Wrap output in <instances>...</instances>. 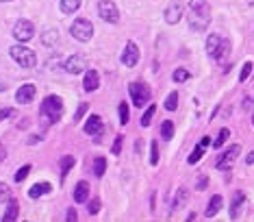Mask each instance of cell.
<instances>
[{
	"label": "cell",
	"instance_id": "obj_1",
	"mask_svg": "<svg viewBox=\"0 0 254 222\" xmlns=\"http://www.w3.org/2000/svg\"><path fill=\"white\" fill-rule=\"evenodd\" d=\"M211 22V7L207 0H189L187 7V24L191 31L202 33Z\"/></svg>",
	"mask_w": 254,
	"mask_h": 222
},
{
	"label": "cell",
	"instance_id": "obj_2",
	"mask_svg": "<svg viewBox=\"0 0 254 222\" xmlns=\"http://www.w3.org/2000/svg\"><path fill=\"white\" fill-rule=\"evenodd\" d=\"M207 53L213 61H224L230 53V40L219 33H211L207 37Z\"/></svg>",
	"mask_w": 254,
	"mask_h": 222
},
{
	"label": "cell",
	"instance_id": "obj_3",
	"mask_svg": "<svg viewBox=\"0 0 254 222\" xmlns=\"http://www.w3.org/2000/svg\"><path fill=\"white\" fill-rule=\"evenodd\" d=\"M9 55H11V59H13L15 63L20 65V68L31 70V68H35V65H37V55L33 53L31 48L22 46V44H18V46H11L9 48Z\"/></svg>",
	"mask_w": 254,
	"mask_h": 222
},
{
	"label": "cell",
	"instance_id": "obj_4",
	"mask_svg": "<svg viewBox=\"0 0 254 222\" xmlns=\"http://www.w3.org/2000/svg\"><path fill=\"white\" fill-rule=\"evenodd\" d=\"M40 113L46 118L48 122H59L63 115V101L59 96H46L42 103Z\"/></svg>",
	"mask_w": 254,
	"mask_h": 222
},
{
	"label": "cell",
	"instance_id": "obj_5",
	"mask_svg": "<svg viewBox=\"0 0 254 222\" xmlns=\"http://www.w3.org/2000/svg\"><path fill=\"white\" fill-rule=\"evenodd\" d=\"M70 33H72V37H74L76 42L85 44V42H89L91 35H93V24H91L89 20H85V18H79V20L72 22Z\"/></svg>",
	"mask_w": 254,
	"mask_h": 222
},
{
	"label": "cell",
	"instance_id": "obj_6",
	"mask_svg": "<svg viewBox=\"0 0 254 222\" xmlns=\"http://www.w3.org/2000/svg\"><path fill=\"white\" fill-rule=\"evenodd\" d=\"M128 94L132 98V107H143L148 101H150V87L143 81H135L128 85Z\"/></svg>",
	"mask_w": 254,
	"mask_h": 222
},
{
	"label": "cell",
	"instance_id": "obj_7",
	"mask_svg": "<svg viewBox=\"0 0 254 222\" xmlns=\"http://www.w3.org/2000/svg\"><path fill=\"white\" fill-rule=\"evenodd\" d=\"M35 35V24L31 20H18L13 24V37L18 42H29Z\"/></svg>",
	"mask_w": 254,
	"mask_h": 222
},
{
	"label": "cell",
	"instance_id": "obj_8",
	"mask_svg": "<svg viewBox=\"0 0 254 222\" xmlns=\"http://www.w3.org/2000/svg\"><path fill=\"white\" fill-rule=\"evenodd\" d=\"M98 15L104 22H109V24H115L120 20V9L115 7V2H111V0H100L98 2Z\"/></svg>",
	"mask_w": 254,
	"mask_h": 222
},
{
	"label": "cell",
	"instance_id": "obj_9",
	"mask_svg": "<svg viewBox=\"0 0 254 222\" xmlns=\"http://www.w3.org/2000/svg\"><path fill=\"white\" fill-rule=\"evenodd\" d=\"M185 15V4L180 2V0H174V2H169L168 7L163 11V18L168 24H178L180 18Z\"/></svg>",
	"mask_w": 254,
	"mask_h": 222
},
{
	"label": "cell",
	"instance_id": "obj_10",
	"mask_svg": "<svg viewBox=\"0 0 254 222\" xmlns=\"http://www.w3.org/2000/svg\"><path fill=\"white\" fill-rule=\"evenodd\" d=\"M239 155H241V146H239V144L230 146L228 151H226L222 157L217 159V164H215V166H217V170H230V168H233V164L237 162V157H239Z\"/></svg>",
	"mask_w": 254,
	"mask_h": 222
},
{
	"label": "cell",
	"instance_id": "obj_11",
	"mask_svg": "<svg viewBox=\"0 0 254 222\" xmlns=\"http://www.w3.org/2000/svg\"><path fill=\"white\" fill-rule=\"evenodd\" d=\"M139 57H141V53H139V46H137L135 42H128L124 46V53H122V63L126 65V68H135L137 63H139Z\"/></svg>",
	"mask_w": 254,
	"mask_h": 222
},
{
	"label": "cell",
	"instance_id": "obj_12",
	"mask_svg": "<svg viewBox=\"0 0 254 222\" xmlns=\"http://www.w3.org/2000/svg\"><path fill=\"white\" fill-rule=\"evenodd\" d=\"M63 70L70 72V74H81V72H85L87 70L85 55H72V57H68L63 63Z\"/></svg>",
	"mask_w": 254,
	"mask_h": 222
},
{
	"label": "cell",
	"instance_id": "obj_13",
	"mask_svg": "<svg viewBox=\"0 0 254 222\" xmlns=\"http://www.w3.org/2000/svg\"><path fill=\"white\" fill-rule=\"evenodd\" d=\"M83 131H85L87 135L96 137L93 142H98V137L104 133V122H102V118H100V115H89L87 122H85V126H83Z\"/></svg>",
	"mask_w": 254,
	"mask_h": 222
},
{
	"label": "cell",
	"instance_id": "obj_14",
	"mask_svg": "<svg viewBox=\"0 0 254 222\" xmlns=\"http://www.w3.org/2000/svg\"><path fill=\"white\" fill-rule=\"evenodd\" d=\"M35 94H37V87L33 85V83H24V85L15 92V101H18L20 105H29V103H33Z\"/></svg>",
	"mask_w": 254,
	"mask_h": 222
},
{
	"label": "cell",
	"instance_id": "obj_15",
	"mask_svg": "<svg viewBox=\"0 0 254 222\" xmlns=\"http://www.w3.org/2000/svg\"><path fill=\"white\" fill-rule=\"evenodd\" d=\"M98 85H100V76H98L96 70H85V76H83V87L85 92H96Z\"/></svg>",
	"mask_w": 254,
	"mask_h": 222
},
{
	"label": "cell",
	"instance_id": "obj_16",
	"mask_svg": "<svg viewBox=\"0 0 254 222\" xmlns=\"http://www.w3.org/2000/svg\"><path fill=\"white\" fill-rule=\"evenodd\" d=\"M222 205H224L222 194H215V196H211V201H209V205H207V212H204V216H207V218H213V216H217V212H219V209H222Z\"/></svg>",
	"mask_w": 254,
	"mask_h": 222
},
{
	"label": "cell",
	"instance_id": "obj_17",
	"mask_svg": "<svg viewBox=\"0 0 254 222\" xmlns=\"http://www.w3.org/2000/svg\"><path fill=\"white\" fill-rule=\"evenodd\" d=\"M89 198V183L87 181H79L74 187V201L76 203H87Z\"/></svg>",
	"mask_w": 254,
	"mask_h": 222
},
{
	"label": "cell",
	"instance_id": "obj_18",
	"mask_svg": "<svg viewBox=\"0 0 254 222\" xmlns=\"http://www.w3.org/2000/svg\"><path fill=\"white\" fill-rule=\"evenodd\" d=\"M18 214H20L18 201H15V198H9V207H7V212H4L2 220H4V222H13V220H18Z\"/></svg>",
	"mask_w": 254,
	"mask_h": 222
},
{
	"label": "cell",
	"instance_id": "obj_19",
	"mask_svg": "<svg viewBox=\"0 0 254 222\" xmlns=\"http://www.w3.org/2000/svg\"><path fill=\"white\" fill-rule=\"evenodd\" d=\"M50 190H52L50 183H35V185L29 190V196L31 198H40V196H43V194H48Z\"/></svg>",
	"mask_w": 254,
	"mask_h": 222
},
{
	"label": "cell",
	"instance_id": "obj_20",
	"mask_svg": "<svg viewBox=\"0 0 254 222\" xmlns=\"http://www.w3.org/2000/svg\"><path fill=\"white\" fill-rule=\"evenodd\" d=\"M81 2H83V0H61V2H59V7H61V11L65 15H72V13H76V11L81 9Z\"/></svg>",
	"mask_w": 254,
	"mask_h": 222
},
{
	"label": "cell",
	"instance_id": "obj_21",
	"mask_svg": "<svg viewBox=\"0 0 254 222\" xmlns=\"http://www.w3.org/2000/svg\"><path fill=\"white\" fill-rule=\"evenodd\" d=\"M59 42V31L57 29H48L42 33V44L43 46H54Z\"/></svg>",
	"mask_w": 254,
	"mask_h": 222
},
{
	"label": "cell",
	"instance_id": "obj_22",
	"mask_svg": "<svg viewBox=\"0 0 254 222\" xmlns=\"http://www.w3.org/2000/svg\"><path fill=\"white\" fill-rule=\"evenodd\" d=\"M246 201V194L244 192H237L235 194V198H233V203H230V218H237V212H239V207H241V203Z\"/></svg>",
	"mask_w": 254,
	"mask_h": 222
},
{
	"label": "cell",
	"instance_id": "obj_23",
	"mask_svg": "<svg viewBox=\"0 0 254 222\" xmlns=\"http://www.w3.org/2000/svg\"><path fill=\"white\" fill-rule=\"evenodd\" d=\"M207 148H209V146H204L202 142H198V146L193 148V153L189 155V159H187V162H189V164H198V162L202 159V155H204V151H207Z\"/></svg>",
	"mask_w": 254,
	"mask_h": 222
},
{
	"label": "cell",
	"instance_id": "obj_24",
	"mask_svg": "<svg viewBox=\"0 0 254 222\" xmlns=\"http://www.w3.org/2000/svg\"><path fill=\"white\" fill-rule=\"evenodd\" d=\"M161 137L165 142H169L174 137V122L172 120H165L163 124H161Z\"/></svg>",
	"mask_w": 254,
	"mask_h": 222
},
{
	"label": "cell",
	"instance_id": "obj_25",
	"mask_svg": "<svg viewBox=\"0 0 254 222\" xmlns=\"http://www.w3.org/2000/svg\"><path fill=\"white\" fill-rule=\"evenodd\" d=\"M74 157H72V155H65V157L61 159V179H65V176H68V172L74 168Z\"/></svg>",
	"mask_w": 254,
	"mask_h": 222
},
{
	"label": "cell",
	"instance_id": "obj_26",
	"mask_svg": "<svg viewBox=\"0 0 254 222\" xmlns=\"http://www.w3.org/2000/svg\"><path fill=\"white\" fill-rule=\"evenodd\" d=\"M168 111H176L178 109V94L176 92H169V96L165 98V105H163Z\"/></svg>",
	"mask_w": 254,
	"mask_h": 222
},
{
	"label": "cell",
	"instance_id": "obj_27",
	"mask_svg": "<svg viewBox=\"0 0 254 222\" xmlns=\"http://www.w3.org/2000/svg\"><path fill=\"white\" fill-rule=\"evenodd\" d=\"M104 172H107V159H104V157H96V162H93V174L102 176Z\"/></svg>",
	"mask_w": 254,
	"mask_h": 222
},
{
	"label": "cell",
	"instance_id": "obj_28",
	"mask_svg": "<svg viewBox=\"0 0 254 222\" xmlns=\"http://www.w3.org/2000/svg\"><path fill=\"white\" fill-rule=\"evenodd\" d=\"M228 137H230V131H228V129H222V131H219V135H217V140H213L211 144H213L215 148H219V146H224Z\"/></svg>",
	"mask_w": 254,
	"mask_h": 222
},
{
	"label": "cell",
	"instance_id": "obj_29",
	"mask_svg": "<svg viewBox=\"0 0 254 222\" xmlns=\"http://www.w3.org/2000/svg\"><path fill=\"white\" fill-rule=\"evenodd\" d=\"M154 111H157V107H154V105H150V107L146 109V113L141 115V126H143V129H146V126H150V120H152Z\"/></svg>",
	"mask_w": 254,
	"mask_h": 222
},
{
	"label": "cell",
	"instance_id": "obj_30",
	"mask_svg": "<svg viewBox=\"0 0 254 222\" xmlns=\"http://www.w3.org/2000/svg\"><path fill=\"white\" fill-rule=\"evenodd\" d=\"M172 79H174V83H185V81H189V72L183 70V68H178L172 74Z\"/></svg>",
	"mask_w": 254,
	"mask_h": 222
},
{
	"label": "cell",
	"instance_id": "obj_31",
	"mask_svg": "<svg viewBox=\"0 0 254 222\" xmlns=\"http://www.w3.org/2000/svg\"><path fill=\"white\" fill-rule=\"evenodd\" d=\"M29 172H31V164L22 166V168H20L18 172H15V181H18V183H22V181L26 179V176H29Z\"/></svg>",
	"mask_w": 254,
	"mask_h": 222
},
{
	"label": "cell",
	"instance_id": "obj_32",
	"mask_svg": "<svg viewBox=\"0 0 254 222\" xmlns=\"http://www.w3.org/2000/svg\"><path fill=\"white\" fill-rule=\"evenodd\" d=\"M120 124H128V105L120 103Z\"/></svg>",
	"mask_w": 254,
	"mask_h": 222
},
{
	"label": "cell",
	"instance_id": "obj_33",
	"mask_svg": "<svg viewBox=\"0 0 254 222\" xmlns=\"http://www.w3.org/2000/svg\"><path fill=\"white\" fill-rule=\"evenodd\" d=\"M185 201H187V190H183V187H180V190L176 192V201H174L172 207H174V209H178V207H180V205H183Z\"/></svg>",
	"mask_w": 254,
	"mask_h": 222
},
{
	"label": "cell",
	"instance_id": "obj_34",
	"mask_svg": "<svg viewBox=\"0 0 254 222\" xmlns=\"http://www.w3.org/2000/svg\"><path fill=\"white\" fill-rule=\"evenodd\" d=\"M100 198H93V201H89V205H87V212H89V216H96L98 212H100Z\"/></svg>",
	"mask_w": 254,
	"mask_h": 222
},
{
	"label": "cell",
	"instance_id": "obj_35",
	"mask_svg": "<svg viewBox=\"0 0 254 222\" xmlns=\"http://www.w3.org/2000/svg\"><path fill=\"white\" fill-rule=\"evenodd\" d=\"M159 164V146L157 142L150 144V166H157Z\"/></svg>",
	"mask_w": 254,
	"mask_h": 222
},
{
	"label": "cell",
	"instance_id": "obj_36",
	"mask_svg": "<svg viewBox=\"0 0 254 222\" xmlns=\"http://www.w3.org/2000/svg\"><path fill=\"white\" fill-rule=\"evenodd\" d=\"M250 72H252V61H246L244 63V68H241V74H239V81L244 83L248 76H250Z\"/></svg>",
	"mask_w": 254,
	"mask_h": 222
},
{
	"label": "cell",
	"instance_id": "obj_37",
	"mask_svg": "<svg viewBox=\"0 0 254 222\" xmlns=\"http://www.w3.org/2000/svg\"><path fill=\"white\" fill-rule=\"evenodd\" d=\"M9 196H11V192H9V185H7V183H0V203L9 201Z\"/></svg>",
	"mask_w": 254,
	"mask_h": 222
},
{
	"label": "cell",
	"instance_id": "obj_38",
	"mask_svg": "<svg viewBox=\"0 0 254 222\" xmlns=\"http://www.w3.org/2000/svg\"><path fill=\"white\" fill-rule=\"evenodd\" d=\"M87 109H89V105H87V103H81V107L76 109V113H74V122H79V120L83 118V115L87 113Z\"/></svg>",
	"mask_w": 254,
	"mask_h": 222
},
{
	"label": "cell",
	"instance_id": "obj_39",
	"mask_svg": "<svg viewBox=\"0 0 254 222\" xmlns=\"http://www.w3.org/2000/svg\"><path fill=\"white\" fill-rule=\"evenodd\" d=\"M122 140H124L122 135L115 137V142H113V146H111V153H113V155H120V153H122Z\"/></svg>",
	"mask_w": 254,
	"mask_h": 222
},
{
	"label": "cell",
	"instance_id": "obj_40",
	"mask_svg": "<svg viewBox=\"0 0 254 222\" xmlns=\"http://www.w3.org/2000/svg\"><path fill=\"white\" fill-rule=\"evenodd\" d=\"M15 115V111L13 109H0V120H4V118H13Z\"/></svg>",
	"mask_w": 254,
	"mask_h": 222
},
{
	"label": "cell",
	"instance_id": "obj_41",
	"mask_svg": "<svg viewBox=\"0 0 254 222\" xmlns=\"http://www.w3.org/2000/svg\"><path fill=\"white\" fill-rule=\"evenodd\" d=\"M4 159H7V146H4V144H0V164H2Z\"/></svg>",
	"mask_w": 254,
	"mask_h": 222
},
{
	"label": "cell",
	"instance_id": "obj_42",
	"mask_svg": "<svg viewBox=\"0 0 254 222\" xmlns=\"http://www.w3.org/2000/svg\"><path fill=\"white\" fill-rule=\"evenodd\" d=\"M196 185H198V187H200V190H202V187H207V185H209V179H207V176H202V179H198V183H196Z\"/></svg>",
	"mask_w": 254,
	"mask_h": 222
},
{
	"label": "cell",
	"instance_id": "obj_43",
	"mask_svg": "<svg viewBox=\"0 0 254 222\" xmlns=\"http://www.w3.org/2000/svg\"><path fill=\"white\" fill-rule=\"evenodd\" d=\"M246 164H248V166H252V164H254V151H250V155L246 157Z\"/></svg>",
	"mask_w": 254,
	"mask_h": 222
},
{
	"label": "cell",
	"instance_id": "obj_44",
	"mask_svg": "<svg viewBox=\"0 0 254 222\" xmlns=\"http://www.w3.org/2000/svg\"><path fill=\"white\" fill-rule=\"evenodd\" d=\"M68 220H70V222L76 220V212H74V209H70V212H68Z\"/></svg>",
	"mask_w": 254,
	"mask_h": 222
},
{
	"label": "cell",
	"instance_id": "obj_45",
	"mask_svg": "<svg viewBox=\"0 0 254 222\" xmlns=\"http://www.w3.org/2000/svg\"><path fill=\"white\" fill-rule=\"evenodd\" d=\"M246 2H248V4H254V0H246Z\"/></svg>",
	"mask_w": 254,
	"mask_h": 222
},
{
	"label": "cell",
	"instance_id": "obj_46",
	"mask_svg": "<svg viewBox=\"0 0 254 222\" xmlns=\"http://www.w3.org/2000/svg\"><path fill=\"white\" fill-rule=\"evenodd\" d=\"M0 2H11V0H0Z\"/></svg>",
	"mask_w": 254,
	"mask_h": 222
},
{
	"label": "cell",
	"instance_id": "obj_47",
	"mask_svg": "<svg viewBox=\"0 0 254 222\" xmlns=\"http://www.w3.org/2000/svg\"><path fill=\"white\" fill-rule=\"evenodd\" d=\"M252 126H254V118H252Z\"/></svg>",
	"mask_w": 254,
	"mask_h": 222
}]
</instances>
